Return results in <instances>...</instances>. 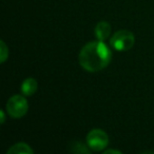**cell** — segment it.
I'll return each mask as SVG.
<instances>
[{
	"label": "cell",
	"mask_w": 154,
	"mask_h": 154,
	"mask_svg": "<svg viewBox=\"0 0 154 154\" xmlns=\"http://www.w3.org/2000/svg\"><path fill=\"white\" fill-rule=\"evenodd\" d=\"M111 50L103 41H91L82 49L78 60L82 68L91 73L99 72L109 66Z\"/></svg>",
	"instance_id": "obj_1"
},
{
	"label": "cell",
	"mask_w": 154,
	"mask_h": 154,
	"mask_svg": "<svg viewBox=\"0 0 154 154\" xmlns=\"http://www.w3.org/2000/svg\"><path fill=\"white\" fill-rule=\"evenodd\" d=\"M135 43V37L132 32L127 30H120L116 32L110 39V45L114 50L125 52L130 50Z\"/></svg>",
	"instance_id": "obj_2"
},
{
	"label": "cell",
	"mask_w": 154,
	"mask_h": 154,
	"mask_svg": "<svg viewBox=\"0 0 154 154\" xmlns=\"http://www.w3.org/2000/svg\"><path fill=\"white\" fill-rule=\"evenodd\" d=\"M7 112L13 118H21L29 110L28 100L22 95H14L7 103Z\"/></svg>",
	"instance_id": "obj_3"
},
{
	"label": "cell",
	"mask_w": 154,
	"mask_h": 154,
	"mask_svg": "<svg viewBox=\"0 0 154 154\" xmlns=\"http://www.w3.org/2000/svg\"><path fill=\"white\" fill-rule=\"evenodd\" d=\"M109 145V136L100 129H93L87 135V146L93 151H101Z\"/></svg>",
	"instance_id": "obj_4"
},
{
	"label": "cell",
	"mask_w": 154,
	"mask_h": 154,
	"mask_svg": "<svg viewBox=\"0 0 154 154\" xmlns=\"http://www.w3.org/2000/svg\"><path fill=\"white\" fill-rule=\"evenodd\" d=\"M94 32L95 36L98 40L105 41L109 38L110 34H111V26L107 21H100L95 26Z\"/></svg>",
	"instance_id": "obj_5"
},
{
	"label": "cell",
	"mask_w": 154,
	"mask_h": 154,
	"mask_svg": "<svg viewBox=\"0 0 154 154\" xmlns=\"http://www.w3.org/2000/svg\"><path fill=\"white\" fill-rule=\"evenodd\" d=\"M37 91V82L36 79L30 77L26 79L21 85V93L26 96H32Z\"/></svg>",
	"instance_id": "obj_6"
},
{
	"label": "cell",
	"mask_w": 154,
	"mask_h": 154,
	"mask_svg": "<svg viewBox=\"0 0 154 154\" xmlns=\"http://www.w3.org/2000/svg\"><path fill=\"white\" fill-rule=\"evenodd\" d=\"M34 153L33 149L24 143H18L16 145L12 146L9 150H8V154H32Z\"/></svg>",
	"instance_id": "obj_7"
},
{
	"label": "cell",
	"mask_w": 154,
	"mask_h": 154,
	"mask_svg": "<svg viewBox=\"0 0 154 154\" xmlns=\"http://www.w3.org/2000/svg\"><path fill=\"white\" fill-rule=\"evenodd\" d=\"M71 151L73 153H90L91 149L89 147L87 148L86 145L82 143L80 141H74L71 145Z\"/></svg>",
	"instance_id": "obj_8"
},
{
	"label": "cell",
	"mask_w": 154,
	"mask_h": 154,
	"mask_svg": "<svg viewBox=\"0 0 154 154\" xmlns=\"http://www.w3.org/2000/svg\"><path fill=\"white\" fill-rule=\"evenodd\" d=\"M0 57H1V63L7 60V58L9 57V49H8L7 45L5 43V41H1L0 42Z\"/></svg>",
	"instance_id": "obj_9"
},
{
	"label": "cell",
	"mask_w": 154,
	"mask_h": 154,
	"mask_svg": "<svg viewBox=\"0 0 154 154\" xmlns=\"http://www.w3.org/2000/svg\"><path fill=\"white\" fill-rule=\"evenodd\" d=\"M109 153H116V154H120L122 152L118 151V150H107V151H105V154H109Z\"/></svg>",
	"instance_id": "obj_10"
},
{
	"label": "cell",
	"mask_w": 154,
	"mask_h": 154,
	"mask_svg": "<svg viewBox=\"0 0 154 154\" xmlns=\"http://www.w3.org/2000/svg\"><path fill=\"white\" fill-rule=\"evenodd\" d=\"M0 115H1V125L5 124V111H0Z\"/></svg>",
	"instance_id": "obj_11"
}]
</instances>
